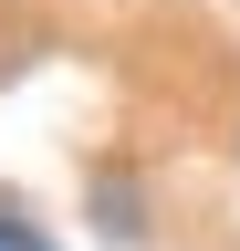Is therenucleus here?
Instances as JSON below:
<instances>
[{"label": "nucleus", "mask_w": 240, "mask_h": 251, "mask_svg": "<svg viewBox=\"0 0 240 251\" xmlns=\"http://www.w3.org/2000/svg\"><path fill=\"white\" fill-rule=\"evenodd\" d=\"M0 251H52V241L32 230V220H0Z\"/></svg>", "instance_id": "nucleus-1"}]
</instances>
